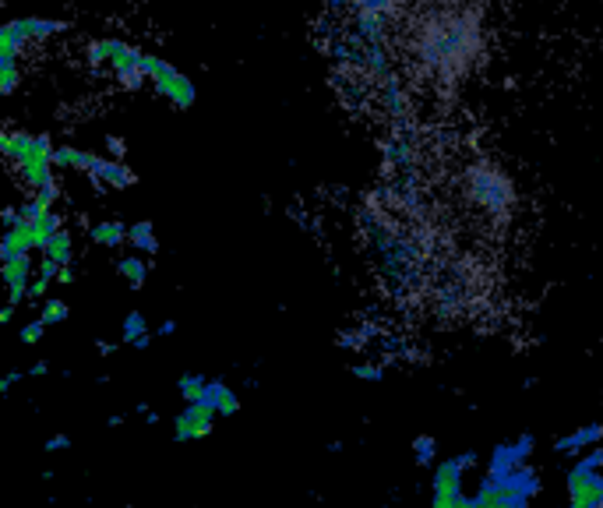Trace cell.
I'll use <instances>...</instances> for the list:
<instances>
[{
  "label": "cell",
  "mask_w": 603,
  "mask_h": 508,
  "mask_svg": "<svg viewBox=\"0 0 603 508\" xmlns=\"http://www.w3.org/2000/svg\"><path fill=\"white\" fill-rule=\"evenodd\" d=\"M459 477H462V463H441L434 470V491H445V494H455L459 491Z\"/></svg>",
  "instance_id": "obj_17"
},
{
  "label": "cell",
  "mask_w": 603,
  "mask_h": 508,
  "mask_svg": "<svg viewBox=\"0 0 603 508\" xmlns=\"http://www.w3.org/2000/svg\"><path fill=\"white\" fill-rule=\"evenodd\" d=\"M32 195H36V198H39V202H43V205H46V209H53V202H57V198H60V187H57V177H53V180H50V184H43V187H39V191H32Z\"/></svg>",
  "instance_id": "obj_24"
},
{
  "label": "cell",
  "mask_w": 603,
  "mask_h": 508,
  "mask_svg": "<svg viewBox=\"0 0 603 508\" xmlns=\"http://www.w3.org/2000/svg\"><path fill=\"white\" fill-rule=\"evenodd\" d=\"M600 508H603V494H600Z\"/></svg>",
  "instance_id": "obj_40"
},
{
  "label": "cell",
  "mask_w": 603,
  "mask_h": 508,
  "mask_svg": "<svg viewBox=\"0 0 603 508\" xmlns=\"http://www.w3.org/2000/svg\"><path fill=\"white\" fill-rule=\"evenodd\" d=\"M85 177L92 180L96 191H106V187H131L134 184V173L127 170L120 159H103V156H92L89 152V170Z\"/></svg>",
  "instance_id": "obj_5"
},
{
  "label": "cell",
  "mask_w": 603,
  "mask_h": 508,
  "mask_svg": "<svg viewBox=\"0 0 603 508\" xmlns=\"http://www.w3.org/2000/svg\"><path fill=\"white\" fill-rule=\"evenodd\" d=\"M152 85H156L159 96L170 99V103L177 106V110H187V106L194 103V82H191L187 75H180L177 68H170L166 75H159Z\"/></svg>",
  "instance_id": "obj_7"
},
{
  "label": "cell",
  "mask_w": 603,
  "mask_h": 508,
  "mask_svg": "<svg viewBox=\"0 0 603 508\" xmlns=\"http://www.w3.org/2000/svg\"><path fill=\"white\" fill-rule=\"evenodd\" d=\"M29 276H32V258H15L4 262V286H8V304H22L29 297Z\"/></svg>",
  "instance_id": "obj_8"
},
{
  "label": "cell",
  "mask_w": 603,
  "mask_h": 508,
  "mask_svg": "<svg viewBox=\"0 0 603 508\" xmlns=\"http://www.w3.org/2000/svg\"><path fill=\"white\" fill-rule=\"evenodd\" d=\"M127 46H131V43H124V39H96V43L89 46V64H92V68L113 64V60H117Z\"/></svg>",
  "instance_id": "obj_12"
},
{
  "label": "cell",
  "mask_w": 603,
  "mask_h": 508,
  "mask_svg": "<svg viewBox=\"0 0 603 508\" xmlns=\"http://www.w3.org/2000/svg\"><path fill=\"white\" fill-rule=\"evenodd\" d=\"M43 329H46V325H43V322H39V318H36V322H29V325H25L22 332H18V339H22L25 346H36L39 339H43Z\"/></svg>",
  "instance_id": "obj_25"
},
{
  "label": "cell",
  "mask_w": 603,
  "mask_h": 508,
  "mask_svg": "<svg viewBox=\"0 0 603 508\" xmlns=\"http://www.w3.org/2000/svg\"><path fill=\"white\" fill-rule=\"evenodd\" d=\"M50 283H53V279L39 276V279H36V283H32V286H29V297H32V300H39V297H43V293H46V290H50Z\"/></svg>",
  "instance_id": "obj_30"
},
{
  "label": "cell",
  "mask_w": 603,
  "mask_h": 508,
  "mask_svg": "<svg viewBox=\"0 0 603 508\" xmlns=\"http://www.w3.org/2000/svg\"><path fill=\"white\" fill-rule=\"evenodd\" d=\"M219 410L212 403H187V410L173 420V438L177 441H194V438H205L212 434L216 427Z\"/></svg>",
  "instance_id": "obj_4"
},
{
  "label": "cell",
  "mask_w": 603,
  "mask_h": 508,
  "mask_svg": "<svg viewBox=\"0 0 603 508\" xmlns=\"http://www.w3.org/2000/svg\"><path fill=\"white\" fill-rule=\"evenodd\" d=\"M106 149H110V156H113V159H120V156H124V152H127V145L120 142V138H106Z\"/></svg>",
  "instance_id": "obj_31"
},
{
  "label": "cell",
  "mask_w": 603,
  "mask_h": 508,
  "mask_svg": "<svg viewBox=\"0 0 603 508\" xmlns=\"http://www.w3.org/2000/svg\"><path fill=\"white\" fill-rule=\"evenodd\" d=\"M124 339L131 346H138V350H145V346L152 343V336H149V325H145V314L142 311H131L124 318Z\"/></svg>",
  "instance_id": "obj_16"
},
{
  "label": "cell",
  "mask_w": 603,
  "mask_h": 508,
  "mask_svg": "<svg viewBox=\"0 0 603 508\" xmlns=\"http://www.w3.org/2000/svg\"><path fill=\"white\" fill-rule=\"evenodd\" d=\"M127 240H131L138 251H145V254H156L159 251V240H156V233H152V223H134L131 230H127Z\"/></svg>",
  "instance_id": "obj_18"
},
{
  "label": "cell",
  "mask_w": 603,
  "mask_h": 508,
  "mask_svg": "<svg viewBox=\"0 0 603 508\" xmlns=\"http://www.w3.org/2000/svg\"><path fill=\"white\" fill-rule=\"evenodd\" d=\"M25 29V36L32 39H50V36H60V32L67 29V22H57V18H18Z\"/></svg>",
  "instance_id": "obj_15"
},
{
  "label": "cell",
  "mask_w": 603,
  "mask_h": 508,
  "mask_svg": "<svg viewBox=\"0 0 603 508\" xmlns=\"http://www.w3.org/2000/svg\"><path fill=\"white\" fill-rule=\"evenodd\" d=\"M385 103H388V110H392L395 117L406 110V106H402V92H399V85H395V82H385Z\"/></svg>",
  "instance_id": "obj_26"
},
{
  "label": "cell",
  "mask_w": 603,
  "mask_h": 508,
  "mask_svg": "<svg viewBox=\"0 0 603 508\" xmlns=\"http://www.w3.org/2000/svg\"><path fill=\"white\" fill-rule=\"evenodd\" d=\"M413 449H417L420 463H431V459H434V438H417V441H413Z\"/></svg>",
  "instance_id": "obj_27"
},
{
  "label": "cell",
  "mask_w": 603,
  "mask_h": 508,
  "mask_svg": "<svg viewBox=\"0 0 603 508\" xmlns=\"http://www.w3.org/2000/svg\"><path fill=\"white\" fill-rule=\"evenodd\" d=\"M477 508H519L515 501H494V505H477Z\"/></svg>",
  "instance_id": "obj_38"
},
{
  "label": "cell",
  "mask_w": 603,
  "mask_h": 508,
  "mask_svg": "<svg viewBox=\"0 0 603 508\" xmlns=\"http://www.w3.org/2000/svg\"><path fill=\"white\" fill-rule=\"evenodd\" d=\"M67 445H71V441H67L64 434H60V438H50V441H46V449H50V452H57V449H67Z\"/></svg>",
  "instance_id": "obj_34"
},
{
  "label": "cell",
  "mask_w": 603,
  "mask_h": 508,
  "mask_svg": "<svg viewBox=\"0 0 603 508\" xmlns=\"http://www.w3.org/2000/svg\"><path fill=\"white\" fill-rule=\"evenodd\" d=\"M43 254H46V258H53L57 265H71V258H75V254H71V233L60 230L57 237L50 240V247H46Z\"/></svg>",
  "instance_id": "obj_20"
},
{
  "label": "cell",
  "mask_w": 603,
  "mask_h": 508,
  "mask_svg": "<svg viewBox=\"0 0 603 508\" xmlns=\"http://www.w3.org/2000/svg\"><path fill=\"white\" fill-rule=\"evenodd\" d=\"M46 371H50V364H43V360H39V364L32 367V374H36V378H39V374H46Z\"/></svg>",
  "instance_id": "obj_39"
},
{
  "label": "cell",
  "mask_w": 603,
  "mask_h": 508,
  "mask_svg": "<svg viewBox=\"0 0 603 508\" xmlns=\"http://www.w3.org/2000/svg\"><path fill=\"white\" fill-rule=\"evenodd\" d=\"M57 272H60V265L53 262V258H46V254H43V262H39V276H46V279H57Z\"/></svg>",
  "instance_id": "obj_29"
},
{
  "label": "cell",
  "mask_w": 603,
  "mask_h": 508,
  "mask_svg": "<svg viewBox=\"0 0 603 508\" xmlns=\"http://www.w3.org/2000/svg\"><path fill=\"white\" fill-rule=\"evenodd\" d=\"M469 191L491 212H501L512 205V184H508L498 170H491V166H473V170H469Z\"/></svg>",
  "instance_id": "obj_2"
},
{
  "label": "cell",
  "mask_w": 603,
  "mask_h": 508,
  "mask_svg": "<svg viewBox=\"0 0 603 508\" xmlns=\"http://www.w3.org/2000/svg\"><path fill=\"white\" fill-rule=\"evenodd\" d=\"M18 177L25 180V187L29 191H39L43 184H50L53 180V142L46 135H36V142H32V149L25 152L22 163H15Z\"/></svg>",
  "instance_id": "obj_3"
},
{
  "label": "cell",
  "mask_w": 603,
  "mask_h": 508,
  "mask_svg": "<svg viewBox=\"0 0 603 508\" xmlns=\"http://www.w3.org/2000/svg\"><path fill=\"white\" fill-rule=\"evenodd\" d=\"M350 4L357 11H364V15H378V18L395 8V0H350Z\"/></svg>",
  "instance_id": "obj_23"
},
{
  "label": "cell",
  "mask_w": 603,
  "mask_h": 508,
  "mask_svg": "<svg viewBox=\"0 0 603 508\" xmlns=\"http://www.w3.org/2000/svg\"><path fill=\"white\" fill-rule=\"evenodd\" d=\"M117 272H120V279L131 286V290H142V283L149 279V265H145L138 254H127V258H120Z\"/></svg>",
  "instance_id": "obj_14"
},
{
  "label": "cell",
  "mask_w": 603,
  "mask_h": 508,
  "mask_svg": "<svg viewBox=\"0 0 603 508\" xmlns=\"http://www.w3.org/2000/svg\"><path fill=\"white\" fill-rule=\"evenodd\" d=\"M64 318H67L64 300H46L43 311H39V322H43V325H57V322H64Z\"/></svg>",
  "instance_id": "obj_22"
},
{
  "label": "cell",
  "mask_w": 603,
  "mask_h": 508,
  "mask_svg": "<svg viewBox=\"0 0 603 508\" xmlns=\"http://www.w3.org/2000/svg\"><path fill=\"white\" fill-rule=\"evenodd\" d=\"M568 494H572V505L575 508H600L603 480L593 473V463L579 466V470L568 477Z\"/></svg>",
  "instance_id": "obj_6"
},
{
  "label": "cell",
  "mask_w": 603,
  "mask_h": 508,
  "mask_svg": "<svg viewBox=\"0 0 603 508\" xmlns=\"http://www.w3.org/2000/svg\"><path fill=\"white\" fill-rule=\"evenodd\" d=\"M177 389H180V396H184L187 403H201V399H205V392H209V381L198 378V374H184V378L177 381Z\"/></svg>",
  "instance_id": "obj_19"
},
{
  "label": "cell",
  "mask_w": 603,
  "mask_h": 508,
  "mask_svg": "<svg viewBox=\"0 0 603 508\" xmlns=\"http://www.w3.org/2000/svg\"><path fill=\"white\" fill-rule=\"evenodd\" d=\"M57 283H64V286H71V283H75V269H71V265H60V272H57Z\"/></svg>",
  "instance_id": "obj_32"
},
{
  "label": "cell",
  "mask_w": 603,
  "mask_h": 508,
  "mask_svg": "<svg viewBox=\"0 0 603 508\" xmlns=\"http://www.w3.org/2000/svg\"><path fill=\"white\" fill-rule=\"evenodd\" d=\"M32 142H36V135H25V131H4V135H0V152H4V159H8L11 166H15L25 159V152L32 149Z\"/></svg>",
  "instance_id": "obj_10"
},
{
  "label": "cell",
  "mask_w": 603,
  "mask_h": 508,
  "mask_svg": "<svg viewBox=\"0 0 603 508\" xmlns=\"http://www.w3.org/2000/svg\"><path fill=\"white\" fill-rule=\"evenodd\" d=\"M173 332H177V322H163V325H159V336H173Z\"/></svg>",
  "instance_id": "obj_36"
},
{
  "label": "cell",
  "mask_w": 603,
  "mask_h": 508,
  "mask_svg": "<svg viewBox=\"0 0 603 508\" xmlns=\"http://www.w3.org/2000/svg\"><path fill=\"white\" fill-rule=\"evenodd\" d=\"M15 381H18V374H15V371H11V374H8V378L0 381V392H8V389H11V385H15Z\"/></svg>",
  "instance_id": "obj_37"
},
{
  "label": "cell",
  "mask_w": 603,
  "mask_h": 508,
  "mask_svg": "<svg viewBox=\"0 0 603 508\" xmlns=\"http://www.w3.org/2000/svg\"><path fill=\"white\" fill-rule=\"evenodd\" d=\"M477 46V29L462 18H445L441 25H431L427 29V39L420 43V57L431 64V68L452 71V64L459 60H469Z\"/></svg>",
  "instance_id": "obj_1"
},
{
  "label": "cell",
  "mask_w": 603,
  "mask_h": 508,
  "mask_svg": "<svg viewBox=\"0 0 603 508\" xmlns=\"http://www.w3.org/2000/svg\"><path fill=\"white\" fill-rule=\"evenodd\" d=\"M568 508H575V505H568Z\"/></svg>",
  "instance_id": "obj_41"
},
{
  "label": "cell",
  "mask_w": 603,
  "mask_h": 508,
  "mask_svg": "<svg viewBox=\"0 0 603 508\" xmlns=\"http://www.w3.org/2000/svg\"><path fill=\"white\" fill-rule=\"evenodd\" d=\"M201 403H212L216 406L223 417H233V413L240 410V399H237V392L233 389H226L223 381H209V392H205V399Z\"/></svg>",
  "instance_id": "obj_11"
},
{
  "label": "cell",
  "mask_w": 603,
  "mask_h": 508,
  "mask_svg": "<svg viewBox=\"0 0 603 508\" xmlns=\"http://www.w3.org/2000/svg\"><path fill=\"white\" fill-rule=\"evenodd\" d=\"M431 508H459V491H455V494L434 491V505Z\"/></svg>",
  "instance_id": "obj_28"
},
{
  "label": "cell",
  "mask_w": 603,
  "mask_h": 508,
  "mask_svg": "<svg viewBox=\"0 0 603 508\" xmlns=\"http://www.w3.org/2000/svg\"><path fill=\"white\" fill-rule=\"evenodd\" d=\"M78 159H82V152L71 149V145L53 149V166H57V170H78Z\"/></svg>",
  "instance_id": "obj_21"
},
{
  "label": "cell",
  "mask_w": 603,
  "mask_h": 508,
  "mask_svg": "<svg viewBox=\"0 0 603 508\" xmlns=\"http://www.w3.org/2000/svg\"><path fill=\"white\" fill-rule=\"evenodd\" d=\"M127 230H131V226L124 223H96L89 226V240L99 247H120L127 240Z\"/></svg>",
  "instance_id": "obj_13"
},
{
  "label": "cell",
  "mask_w": 603,
  "mask_h": 508,
  "mask_svg": "<svg viewBox=\"0 0 603 508\" xmlns=\"http://www.w3.org/2000/svg\"><path fill=\"white\" fill-rule=\"evenodd\" d=\"M29 251H36V247H32V226L22 219V223L8 226L0 254H4V262H15V258H29Z\"/></svg>",
  "instance_id": "obj_9"
},
{
  "label": "cell",
  "mask_w": 603,
  "mask_h": 508,
  "mask_svg": "<svg viewBox=\"0 0 603 508\" xmlns=\"http://www.w3.org/2000/svg\"><path fill=\"white\" fill-rule=\"evenodd\" d=\"M357 378H371V381H378V378H381V367H357Z\"/></svg>",
  "instance_id": "obj_33"
},
{
  "label": "cell",
  "mask_w": 603,
  "mask_h": 508,
  "mask_svg": "<svg viewBox=\"0 0 603 508\" xmlns=\"http://www.w3.org/2000/svg\"><path fill=\"white\" fill-rule=\"evenodd\" d=\"M15 318V304H4L0 307V322H11Z\"/></svg>",
  "instance_id": "obj_35"
}]
</instances>
